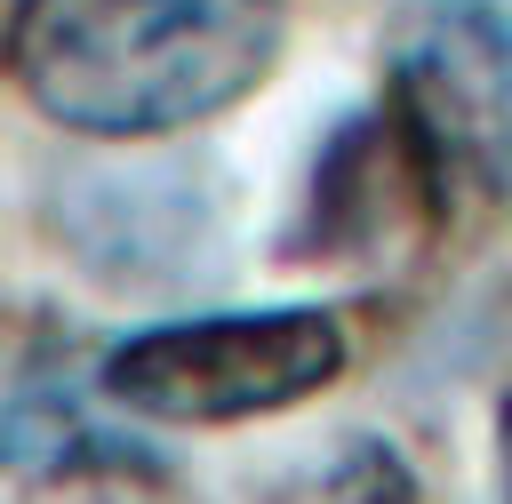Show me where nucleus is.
<instances>
[{"instance_id":"1","label":"nucleus","mask_w":512,"mask_h":504,"mask_svg":"<svg viewBox=\"0 0 512 504\" xmlns=\"http://www.w3.org/2000/svg\"><path fill=\"white\" fill-rule=\"evenodd\" d=\"M280 56V0H16L8 80L72 136L144 144L232 112Z\"/></svg>"},{"instance_id":"2","label":"nucleus","mask_w":512,"mask_h":504,"mask_svg":"<svg viewBox=\"0 0 512 504\" xmlns=\"http://www.w3.org/2000/svg\"><path fill=\"white\" fill-rule=\"evenodd\" d=\"M344 368V320L328 304H240L152 320L96 360V392L152 424H240L312 400Z\"/></svg>"},{"instance_id":"3","label":"nucleus","mask_w":512,"mask_h":504,"mask_svg":"<svg viewBox=\"0 0 512 504\" xmlns=\"http://www.w3.org/2000/svg\"><path fill=\"white\" fill-rule=\"evenodd\" d=\"M392 96L432 176L512 208V0H408L392 24Z\"/></svg>"},{"instance_id":"4","label":"nucleus","mask_w":512,"mask_h":504,"mask_svg":"<svg viewBox=\"0 0 512 504\" xmlns=\"http://www.w3.org/2000/svg\"><path fill=\"white\" fill-rule=\"evenodd\" d=\"M0 464L8 472H112V464H152L128 432H112V424H88V408L56 384V376H32V384H16L8 392V408H0Z\"/></svg>"},{"instance_id":"5","label":"nucleus","mask_w":512,"mask_h":504,"mask_svg":"<svg viewBox=\"0 0 512 504\" xmlns=\"http://www.w3.org/2000/svg\"><path fill=\"white\" fill-rule=\"evenodd\" d=\"M296 504H416V480L400 472V456L384 440H352L336 464H320L296 488Z\"/></svg>"},{"instance_id":"6","label":"nucleus","mask_w":512,"mask_h":504,"mask_svg":"<svg viewBox=\"0 0 512 504\" xmlns=\"http://www.w3.org/2000/svg\"><path fill=\"white\" fill-rule=\"evenodd\" d=\"M496 448H504V504H512V400H504V416H496Z\"/></svg>"}]
</instances>
